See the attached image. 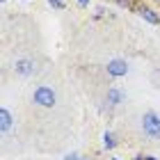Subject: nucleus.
<instances>
[{"label":"nucleus","instance_id":"39448f33","mask_svg":"<svg viewBox=\"0 0 160 160\" xmlns=\"http://www.w3.org/2000/svg\"><path fill=\"white\" fill-rule=\"evenodd\" d=\"M0 128H2V133H7V130L12 128V114H9V110H0Z\"/></svg>","mask_w":160,"mask_h":160},{"label":"nucleus","instance_id":"0eeeda50","mask_svg":"<svg viewBox=\"0 0 160 160\" xmlns=\"http://www.w3.org/2000/svg\"><path fill=\"white\" fill-rule=\"evenodd\" d=\"M108 101H110L112 105H117L119 101H121V94H119L117 89H110V92H108Z\"/></svg>","mask_w":160,"mask_h":160},{"label":"nucleus","instance_id":"9b49d317","mask_svg":"<svg viewBox=\"0 0 160 160\" xmlns=\"http://www.w3.org/2000/svg\"><path fill=\"white\" fill-rule=\"evenodd\" d=\"M64 160H80V156H76V153H71V156H67Z\"/></svg>","mask_w":160,"mask_h":160},{"label":"nucleus","instance_id":"f03ea898","mask_svg":"<svg viewBox=\"0 0 160 160\" xmlns=\"http://www.w3.org/2000/svg\"><path fill=\"white\" fill-rule=\"evenodd\" d=\"M34 103H39L43 108H53L55 105V92L50 87H39L34 92Z\"/></svg>","mask_w":160,"mask_h":160},{"label":"nucleus","instance_id":"20e7f679","mask_svg":"<svg viewBox=\"0 0 160 160\" xmlns=\"http://www.w3.org/2000/svg\"><path fill=\"white\" fill-rule=\"evenodd\" d=\"M16 73H21V76L34 73V62H30V60H18L16 62Z\"/></svg>","mask_w":160,"mask_h":160},{"label":"nucleus","instance_id":"f257e3e1","mask_svg":"<svg viewBox=\"0 0 160 160\" xmlns=\"http://www.w3.org/2000/svg\"><path fill=\"white\" fill-rule=\"evenodd\" d=\"M142 128H144V133H147L151 140H158L160 137V117L156 112H147L144 119H142Z\"/></svg>","mask_w":160,"mask_h":160},{"label":"nucleus","instance_id":"1a4fd4ad","mask_svg":"<svg viewBox=\"0 0 160 160\" xmlns=\"http://www.w3.org/2000/svg\"><path fill=\"white\" fill-rule=\"evenodd\" d=\"M103 142H105V147H108V149H112V147H114V140H112V133H105V137H103Z\"/></svg>","mask_w":160,"mask_h":160},{"label":"nucleus","instance_id":"7ed1b4c3","mask_svg":"<svg viewBox=\"0 0 160 160\" xmlns=\"http://www.w3.org/2000/svg\"><path fill=\"white\" fill-rule=\"evenodd\" d=\"M126 71H128V64L123 60H112L108 64V73H112V76H126Z\"/></svg>","mask_w":160,"mask_h":160},{"label":"nucleus","instance_id":"ddd939ff","mask_svg":"<svg viewBox=\"0 0 160 160\" xmlns=\"http://www.w3.org/2000/svg\"><path fill=\"white\" fill-rule=\"evenodd\" d=\"M144 160H156V158H144Z\"/></svg>","mask_w":160,"mask_h":160},{"label":"nucleus","instance_id":"9d476101","mask_svg":"<svg viewBox=\"0 0 160 160\" xmlns=\"http://www.w3.org/2000/svg\"><path fill=\"white\" fill-rule=\"evenodd\" d=\"M48 5H50V7H57V9H62V7H64L62 0H48Z\"/></svg>","mask_w":160,"mask_h":160},{"label":"nucleus","instance_id":"6e6552de","mask_svg":"<svg viewBox=\"0 0 160 160\" xmlns=\"http://www.w3.org/2000/svg\"><path fill=\"white\" fill-rule=\"evenodd\" d=\"M119 7H126V9H133L135 7V0H117Z\"/></svg>","mask_w":160,"mask_h":160},{"label":"nucleus","instance_id":"f8f14e48","mask_svg":"<svg viewBox=\"0 0 160 160\" xmlns=\"http://www.w3.org/2000/svg\"><path fill=\"white\" fill-rule=\"evenodd\" d=\"M78 2H80V5L85 7V5H89V0H78Z\"/></svg>","mask_w":160,"mask_h":160},{"label":"nucleus","instance_id":"4468645a","mask_svg":"<svg viewBox=\"0 0 160 160\" xmlns=\"http://www.w3.org/2000/svg\"><path fill=\"white\" fill-rule=\"evenodd\" d=\"M114 160H117V158H114Z\"/></svg>","mask_w":160,"mask_h":160},{"label":"nucleus","instance_id":"423d86ee","mask_svg":"<svg viewBox=\"0 0 160 160\" xmlns=\"http://www.w3.org/2000/svg\"><path fill=\"white\" fill-rule=\"evenodd\" d=\"M140 16L144 18V21H149V23H160V18L156 16V14H153V9H151V7H142V9H140Z\"/></svg>","mask_w":160,"mask_h":160}]
</instances>
